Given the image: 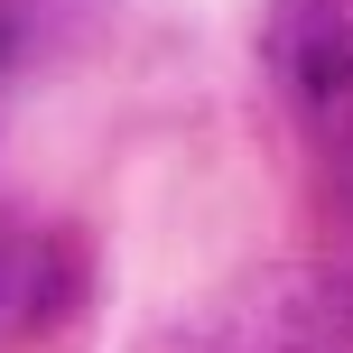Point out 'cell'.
<instances>
[{
  "label": "cell",
  "mask_w": 353,
  "mask_h": 353,
  "mask_svg": "<svg viewBox=\"0 0 353 353\" xmlns=\"http://www.w3.org/2000/svg\"><path fill=\"white\" fill-rule=\"evenodd\" d=\"M261 65L279 84L288 121L325 159H353V0H270Z\"/></svg>",
  "instance_id": "obj_1"
},
{
  "label": "cell",
  "mask_w": 353,
  "mask_h": 353,
  "mask_svg": "<svg viewBox=\"0 0 353 353\" xmlns=\"http://www.w3.org/2000/svg\"><path fill=\"white\" fill-rule=\"evenodd\" d=\"M223 353H353V288L344 279H279L251 288Z\"/></svg>",
  "instance_id": "obj_2"
},
{
  "label": "cell",
  "mask_w": 353,
  "mask_h": 353,
  "mask_svg": "<svg viewBox=\"0 0 353 353\" xmlns=\"http://www.w3.org/2000/svg\"><path fill=\"white\" fill-rule=\"evenodd\" d=\"M0 56H10V19H0Z\"/></svg>",
  "instance_id": "obj_3"
}]
</instances>
